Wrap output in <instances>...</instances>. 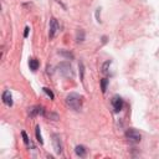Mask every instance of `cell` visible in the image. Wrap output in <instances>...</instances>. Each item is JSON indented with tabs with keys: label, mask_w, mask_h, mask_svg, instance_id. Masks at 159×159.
I'll return each instance as SVG.
<instances>
[{
	"label": "cell",
	"mask_w": 159,
	"mask_h": 159,
	"mask_svg": "<svg viewBox=\"0 0 159 159\" xmlns=\"http://www.w3.org/2000/svg\"><path fill=\"white\" fill-rule=\"evenodd\" d=\"M111 65V61H106L104 63H103V67H102V72L104 73V75H107L108 73V66Z\"/></svg>",
	"instance_id": "cell-11"
},
{
	"label": "cell",
	"mask_w": 159,
	"mask_h": 159,
	"mask_svg": "<svg viewBox=\"0 0 159 159\" xmlns=\"http://www.w3.org/2000/svg\"><path fill=\"white\" fill-rule=\"evenodd\" d=\"M29 30H30L29 27H25V34H24L25 37H27V35H29Z\"/></svg>",
	"instance_id": "cell-16"
},
{
	"label": "cell",
	"mask_w": 159,
	"mask_h": 159,
	"mask_svg": "<svg viewBox=\"0 0 159 159\" xmlns=\"http://www.w3.org/2000/svg\"><path fill=\"white\" fill-rule=\"evenodd\" d=\"M57 30H58V24H57L56 19L52 17L51 21H50V39H53L55 37Z\"/></svg>",
	"instance_id": "cell-4"
},
{
	"label": "cell",
	"mask_w": 159,
	"mask_h": 159,
	"mask_svg": "<svg viewBox=\"0 0 159 159\" xmlns=\"http://www.w3.org/2000/svg\"><path fill=\"white\" fill-rule=\"evenodd\" d=\"M2 102L6 106H9V107L12 106V97H11L10 91H4V93H2Z\"/></svg>",
	"instance_id": "cell-6"
},
{
	"label": "cell",
	"mask_w": 159,
	"mask_h": 159,
	"mask_svg": "<svg viewBox=\"0 0 159 159\" xmlns=\"http://www.w3.org/2000/svg\"><path fill=\"white\" fill-rule=\"evenodd\" d=\"M86 148L83 147V145H77L76 148H75V153L78 155V157H81V158H83L84 155H86Z\"/></svg>",
	"instance_id": "cell-7"
},
{
	"label": "cell",
	"mask_w": 159,
	"mask_h": 159,
	"mask_svg": "<svg viewBox=\"0 0 159 159\" xmlns=\"http://www.w3.org/2000/svg\"><path fill=\"white\" fill-rule=\"evenodd\" d=\"M53 147H55V152L57 154H60L62 152V144H61V139L57 134L53 135Z\"/></svg>",
	"instance_id": "cell-5"
},
{
	"label": "cell",
	"mask_w": 159,
	"mask_h": 159,
	"mask_svg": "<svg viewBox=\"0 0 159 159\" xmlns=\"http://www.w3.org/2000/svg\"><path fill=\"white\" fill-rule=\"evenodd\" d=\"M21 134H22V138H24V142H25V143L27 144V143H29V138H27V135H26V133H25V132H22Z\"/></svg>",
	"instance_id": "cell-15"
},
{
	"label": "cell",
	"mask_w": 159,
	"mask_h": 159,
	"mask_svg": "<svg viewBox=\"0 0 159 159\" xmlns=\"http://www.w3.org/2000/svg\"><path fill=\"white\" fill-rule=\"evenodd\" d=\"M66 104L73 111H80L82 107V97L77 93H70L66 97Z\"/></svg>",
	"instance_id": "cell-1"
},
{
	"label": "cell",
	"mask_w": 159,
	"mask_h": 159,
	"mask_svg": "<svg viewBox=\"0 0 159 159\" xmlns=\"http://www.w3.org/2000/svg\"><path fill=\"white\" fill-rule=\"evenodd\" d=\"M125 138L129 140V142H132V143H138V142H140V134H139V132H137L135 129H128L127 132H125Z\"/></svg>",
	"instance_id": "cell-2"
},
{
	"label": "cell",
	"mask_w": 159,
	"mask_h": 159,
	"mask_svg": "<svg viewBox=\"0 0 159 159\" xmlns=\"http://www.w3.org/2000/svg\"><path fill=\"white\" fill-rule=\"evenodd\" d=\"M39 61L36 60V58H30V61H29V66H30V70L31 71H36L37 68H39Z\"/></svg>",
	"instance_id": "cell-8"
},
{
	"label": "cell",
	"mask_w": 159,
	"mask_h": 159,
	"mask_svg": "<svg viewBox=\"0 0 159 159\" xmlns=\"http://www.w3.org/2000/svg\"><path fill=\"white\" fill-rule=\"evenodd\" d=\"M35 132H36V138H37V140L40 142V144H42V143H43V140H42V137H41V133H40V127H39V125L36 127Z\"/></svg>",
	"instance_id": "cell-10"
},
{
	"label": "cell",
	"mask_w": 159,
	"mask_h": 159,
	"mask_svg": "<svg viewBox=\"0 0 159 159\" xmlns=\"http://www.w3.org/2000/svg\"><path fill=\"white\" fill-rule=\"evenodd\" d=\"M112 106H113L114 112L118 113V112L122 109V107H123V99H122L119 96H114V97L112 98Z\"/></svg>",
	"instance_id": "cell-3"
},
{
	"label": "cell",
	"mask_w": 159,
	"mask_h": 159,
	"mask_svg": "<svg viewBox=\"0 0 159 159\" xmlns=\"http://www.w3.org/2000/svg\"><path fill=\"white\" fill-rule=\"evenodd\" d=\"M83 37H84V34H83L82 30H80L77 32V41H83Z\"/></svg>",
	"instance_id": "cell-12"
},
{
	"label": "cell",
	"mask_w": 159,
	"mask_h": 159,
	"mask_svg": "<svg viewBox=\"0 0 159 159\" xmlns=\"http://www.w3.org/2000/svg\"><path fill=\"white\" fill-rule=\"evenodd\" d=\"M58 53H61V55H63V56H66V57H68V58H72V57H73L72 53H68V52H63V51H61V52H58Z\"/></svg>",
	"instance_id": "cell-14"
},
{
	"label": "cell",
	"mask_w": 159,
	"mask_h": 159,
	"mask_svg": "<svg viewBox=\"0 0 159 159\" xmlns=\"http://www.w3.org/2000/svg\"><path fill=\"white\" fill-rule=\"evenodd\" d=\"M107 84H108V80H107V78H103V80L101 81V88H102V92H103V93H104L106 89H107Z\"/></svg>",
	"instance_id": "cell-9"
},
{
	"label": "cell",
	"mask_w": 159,
	"mask_h": 159,
	"mask_svg": "<svg viewBox=\"0 0 159 159\" xmlns=\"http://www.w3.org/2000/svg\"><path fill=\"white\" fill-rule=\"evenodd\" d=\"M42 89H43V92H45V93H46V94H47V96H48L51 99H53V93H52V92H51L48 88H46V87H45V88H42Z\"/></svg>",
	"instance_id": "cell-13"
}]
</instances>
